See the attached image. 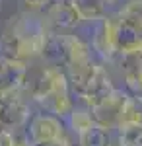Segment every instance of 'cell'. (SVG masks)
Instances as JSON below:
<instances>
[{
  "label": "cell",
  "instance_id": "1",
  "mask_svg": "<svg viewBox=\"0 0 142 146\" xmlns=\"http://www.w3.org/2000/svg\"><path fill=\"white\" fill-rule=\"evenodd\" d=\"M49 37L47 20L37 12L22 10L12 16L0 35V55L16 60H31L43 56Z\"/></svg>",
  "mask_w": 142,
  "mask_h": 146
},
{
  "label": "cell",
  "instance_id": "2",
  "mask_svg": "<svg viewBox=\"0 0 142 146\" xmlns=\"http://www.w3.org/2000/svg\"><path fill=\"white\" fill-rule=\"evenodd\" d=\"M23 90L29 94V98L43 111L53 113L60 119H64L74 107V101H72L74 94L66 76V70L58 64L43 66L35 78H31V74L27 72Z\"/></svg>",
  "mask_w": 142,
  "mask_h": 146
},
{
  "label": "cell",
  "instance_id": "3",
  "mask_svg": "<svg viewBox=\"0 0 142 146\" xmlns=\"http://www.w3.org/2000/svg\"><path fill=\"white\" fill-rule=\"evenodd\" d=\"M25 90H14L0 94V127L18 131L27 127L31 119L29 101L23 98Z\"/></svg>",
  "mask_w": 142,
  "mask_h": 146
},
{
  "label": "cell",
  "instance_id": "4",
  "mask_svg": "<svg viewBox=\"0 0 142 146\" xmlns=\"http://www.w3.org/2000/svg\"><path fill=\"white\" fill-rule=\"evenodd\" d=\"M119 18L117 16H103L98 22H94L92 33V49L101 60H113L119 55Z\"/></svg>",
  "mask_w": 142,
  "mask_h": 146
},
{
  "label": "cell",
  "instance_id": "5",
  "mask_svg": "<svg viewBox=\"0 0 142 146\" xmlns=\"http://www.w3.org/2000/svg\"><path fill=\"white\" fill-rule=\"evenodd\" d=\"M25 135L29 136V140L35 146L51 144V142L62 140L64 136H68L64 125H62V119L47 111L31 115L29 123L25 127Z\"/></svg>",
  "mask_w": 142,
  "mask_h": 146
},
{
  "label": "cell",
  "instance_id": "6",
  "mask_svg": "<svg viewBox=\"0 0 142 146\" xmlns=\"http://www.w3.org/2000/svg\"><path fill=\"white\" fill-rule=\"evenodd\" d=\"M113 90H115V86H113V80H111L107 68L103 66V64H98V62H96V68H94L92 76L88 78V82L84 84V88L76 94V98L82 101L84 105L94 107V105H98L101 100H105Z\"/></svg>",
  "mask_w": 142,
  "mask_h": 146
},
{
  "label": "cell",
  "instance_id": "7",
  "mask_svg": "<svg viewBox=\"0 0 142 146\" xmlns=\"http://www.w3.org/2000/svg\"><path fill=\"white\" fill-rule=\"evenodd\" d=\"M125 98H127V94L115 88L105 100H101L98 105L90 107L96 125H101V127H105V129H109V131L111 129H117V127H119L121 107H123Z\"/></svg>",
  "mask_w": 142,
  "mask_h": 146
},
{
  "label": "cell",
  "instance_id": "8",
  "mask_svg": "<svg viewBox=\"0 0 142 146\" xmlns=\"http://www.w3.org/2000/svg\"><path fill=\"white\" fill-rule=\"evenodd\" d=\"M27 62L8 58L0 55V94L14 90H23L27 80Z\"/></svg>",
  "mask_w": 142,
  "mask_h": 146
},
{
  "label": "cell",
  "instance_id": "9",
  "mask_svg": "<svg viewBox=\"0 0 142 146\" xmlns=\"http://www.w3.org/2000/svg\"><path fill=\"white\" fill-rule=\"evenodd\" d=\"M117 56L127 88L132 94H142V53L129 51V53H119Z\"/></svg>",
  "mask_w": 142,
  "mask_h": 146
},
{
  "label": "cell",
  "instance_id": "10",
  "mask_svg": "<svg viewBox=\"0 0 142 146\" xmlns=\"http://www.w3.org/2000/svg\"><path fill=\"white\" fill-rule=\"evenodd\" d=\"M45 20L47 23H53L55 27H60V29H74L82 22L72 0H55L45 12Z\"/></svg>",
  "mask_w": 142,
  "mask_h": 146
},
{
  "label": "cell",
  "instance_id": "11",
  "mask_svg": "<svg viewBox=\"0 0 142 146\" xmlns=\"http://www.w3.org/2000/svg\"><path fill=\"white\" fill-rule=\"evenodd\" d=\"M119 18V16H117ZM119 53H129V51H138L142 47V27L138 23L119 18Z\"/></svg>",
  "mask_w": 142,
  "mask_h": 146
},
{
  "label": "cell",
  "instance_id": "12",
  "mask_svg": "<svg viewBox=\"0 0 142 146\" xmlns=\"http://www.w3.org/2000/svg\"><path fill=\"white\" fill-rule=\"evenodd\" d=\"M64 121H66V129H68L72 135H76V138L96 125L94 115H92V109H90L88 105H84V103H82V105H74L72 111L64 117Z\"/></svg>",
  "mask_w": 142,
  "mask_h": 146
},
{
  "label": "cell",
  "instance_id": "13",
  "mask_svg": "<svg viewBox=\"0 0 142 146\" xmlns=\"http://www.w3.org/2000/svg\"><path fill=\"white\" fill-rule=\"evenodd\" d=\"M131 125H142V96L140 94H127V98L123 101L119 115V127H131Z\"/></svg>",
  "mask_w": 142,
  "mask_h": 146
},
{
  "label": "cell",
  "instance_id": "14",
  "mask_svg": "<svg viewBox=\"0 0 142 146\" xmlns=\"http://www.w3.org/2000/svg\"><path fill=\"white\" fill-rule=\"evenodd\" d=\"M82 22H98L107 14L109 0H72Z\"/></svg>",
  "mask_w": 142,
  "mask_h": 146
},
{
  "label": "cell",
  "instance_id": "15",
  "mask_svg": "<svg viewBox=\"0 0 142 146\" xmlns=\"http://www.w3.org/2000/svg\"><path fill=\"white\" fill-rule=\"evenodd\" d=\"M78 146H113L111 131L101 125H94L92 129L78 136Z\"/></svg>",
  "mask_w": 142,
  "mask_h": 146
},
{
  "label": "cell",
  "instance_id": "16",
  "mask_svg": "<svg viewBox=\"0 0 142 146\" xmlns=\"http://www.w3.org/2000/svg\"><path fill=\"white\" fill-rule=\"evenodd\" d=\"M119 146H142V125L119 129Z\"/></svg>",
  "mask_w": 142,
  "mask_h": 146
},
{
  "label": "cell",
  "instance_id": "17",
  "mask_svg": "<svg viewBox=\"0 0 142 146\" xmlns=\"http://www.w3.org/2000/svg\"><path fill=\"white\" fill-rule=\"evenodd\" d=\"M117 16L125 18V20H131L142 27V0H127Z\"/></svg>",
  "mask_w": 142,
  "mask_h": 146
},
{
  "label": "cell",
  "instance_id": "18",
  "mask_svg": "<svg viewBox=\"0 0 142 146\" xmlns=\"http://www.w3.org/2000/svg\"><path fill=\"white\" fill-rule=\"evenodd\" d=\"M55 0H22V10L27 12H37V14H45L47 8L53 4Z\"/></svg>",
  "mask_w": 142,
  "mask_h": 146
},
{
  "label": "cell",
  "instance_id": "19",
  "mask_svg": "<svg viewBox=\"0 0 142 146\" xmlns=\"http://www.w3.org/2000/svg\"><path fill=\"white\" fill-rule=\"evenodd\" d=\"M18 138H16V131L2 127L0 129V146H16Z\"/></svg>",
  "mask_w": 142,
  "mask_h": 146
},
{
  "label": "cell",
  "instance_id": "20",
  "mask_svg": "<svg viewBox=\"0 0 142 146\" xmlns=\"http://www.w3.org/2000/svg\"><path fill=\"white\" fill-rule=\"evenodd\" d=\"M16 146H35V144L29 140V136L25 135V136H22V138H18V144Z\"/></svg>",
  "mask_w": 142,
  "mask_h": 146
},
{
  "label": "cell",
  "instance_id": "21",
  "mask_svg": "<svg viewBox=\"0 0 142 146\" xmlns=\"http://www.w3.org/2000/svg\"><path fill=\"white\" fill-rule=\"evenodd\" d=\"M113 2H119V0H109V4H113Z\"/></svg>",
  "mask_w": 142,
  "mask_h": 146
},
{
  "label": "cell",
  "instance_id": "22",
  "mask_svg": "<svg viewBox=\"0 0 142 146\" xmlns=\"http://www.w3.org/2000/svg\"><path fill=\"white\" fill-rule=\"evenodd\" d=\"M0 6H2V0H0Z\"/></svg>",
  "mask_w": 142,
  "mask_h": 146
}]
</instances>
